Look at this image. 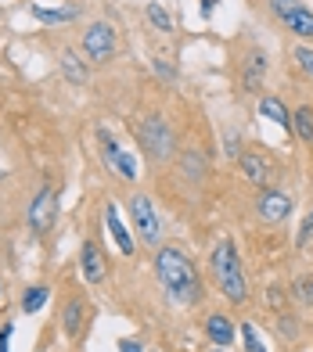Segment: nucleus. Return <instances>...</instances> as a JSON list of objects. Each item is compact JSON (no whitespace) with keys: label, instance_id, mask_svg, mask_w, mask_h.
Here are the masks:
<instances>
[{"label":"nucleus","instance_id":"1","mask_svg":"<svg viewBox=\"0 0 313 352\" xmlns=\"http://www.w3.org/2000/svg\"><path fill=\"white\" fill-rule=\"evenodd\" d=\"M155 277H159L162 292L173 302H180V306H195L202 298L198 270L180 248H159V255H155Z\"/></svg>","mask_w":313,"mask_h":352},{"label":"nucleus","instance_id":"2","mask_svg":"<svg viewBox=\"0 0 313 352\" xmlns=\"http://www.w3.org/2000/svg\"><path fill=\"white\" fill-rule=\"evenodd\" d=\"M213 277L216 287L230 298V302H245V277H241V263H238V252H234L230 241H220L213 248Z\"/></svg>","mask_w":313,"mask_h":352},{"label":"nucleus","instance_id":"3","mask_svg":"<svg viewBox=\"0 0 313 352\" xmlns=\"http://www.w3.org/2000/svg\"><path fill=\"white\" fill-rule=\"evenodd\" d=\"M133 133L151 158H169V151H173V130L166 126L162 116H144L133 126Z\"/></svg>","mask_w":313,"mask_h":352},{"label":"nucleus","instance_id":"4","mask_svg":"<svg viewBox=\"0 0 313 352\" xmlns=\"http://www.w3.org/2000/svg\"><path fill=\"white\" fill-rule=\"evenodd\" d=\"M130 216H133V227H137V234H140L144 245H159L162 241V223H159V212H155L151 198L133 195L130 198Z\"/></svg>","mask_w":313,"mask_h":352},{"label":"nucleus","instance_id":"5","mask_svg":"<svg viewBox=\"0 0 313 352\" xmlns=\"http://www.w3.org/2000/svg\"><path fill=\"white\" fill-rule=\"evenodd\" d=\"M270 8L281 22H285L288 33L295 36H313V11L303 4V0H270Z\"/></svg>","mask_w":313,"mask_h":352},{"label":"nucleus","instance_id":"6","mask_svg":"<svg viewBox=\"0 0 313 352\" xmlns=\"http://www.w3.org/2000/svg\"><path fill=\"white\" fill-rule=\"evenodd\" d=\"M116 47H119V40H116V29L108 25V22H94V25L87 29L83 54H87L90 61H108V58L116 54Z\"/></svg>","mask_w":313,"mask_h":352},{"label":"nucleus","instance_id":"7","mask_svg":"<svg viewBox=\"0 0 313 352\" xmlns=\"http://www.w3.org/2000/svg\"><path fill=\"white\" fill-rule=\"evenodd\" d=\"M25 219H29V230H33V234H47V230L54 227V219H58V195H54L51 187H43L40 195L33 198Z\"/></svg>","mask_w":313,"mask_h":352},{"label":"nucleus","instance_id":"8","mask_svg":"<svg viewBox=\"0 0 313 352\" xmlns=\"http://www.w3.org/2000/svg\"><path fill=\"white\" fill-rule=\"evenodd\" d=\"M101 155H105V166L112 169L116 176H122V180H137V158L127 148H119L108 133H101Z\"/></svg>","mask_w":313,"mask_h":352},{"label":"nucleus","instance_id":"9","mask_svg":"<svg viewBox=\"0 0 313 352\" xmlns=\"http://www.w3.org/2000/svg\"><path fill=\"white\" fill-rule=\"evenodd\" d=\"M238 166H241V173H245V180L256 184V187H267L274 176H277L274 162H270L263 151H245V155H238Z\"/></svg>","mask_w":313,"mask_h":352},{"label":"nucleus","instance_id":"10","mask_svg":"<svg viewBox=\"0 0 313 352\" xmlns=\"http://www.w3.org/2000/svg\"><path fill=\"white\" fill-rule=\"evenodd\" d=\"M256 212H259L263 223H281L292 212V198L285 195V190H263L259 201H256Z\"/></svg>","mask_w":313,"mask_h":352},{"label":"nucleus","instance_id":"11","mask_svg":"<svg viewBox=\"0 0 313 352\" xmlns=\"http://www.w3.org/2000/svg\"><path fill=\"white\" fill-rule=\"evenodd\" d=\"M80 274L87 284H101L108 274V263H105V252L98 248V241H83L80 248Z\"/></svg>","mask_w":313,"mask_h":352},{"label":"nucleus","instance_id":"12","mask_svg":"<svg viewBox=\"0 0 313 352\" xmlns=\"http://www.w3.org/2000/svg\"><path fill=\"white\" fill-rule=\"evenodd\" d=\"M105 227H108V234L116 237V248L122 255H133V237L127 234V223H122V216H119V209H116L112 201L105 205Z\"/></svg>","mask_w":313,"mask_h":352},{"label":"nucleus","instance_id":"13","mask_svg":"<svg viewBox=\"0 0 313 352\" xmlns=\"http://www.w3.org/2000/svg\"><path fill=\"white\" fill-rule=\"evenodd\" d=\"M206 334L213 338V345L230 349V342H234V324H230L224 313H213V316L206 320Z\"/></svg>","mask_w":313,"mask_h":352},{"label":"nucleus","instance_id":"14","mask_svg":"<svg viewBox=\"0 0 313 352\" xmlns=\"http://www.w3.org/2000/svg\"><path fill=\"white\" fill-rule=\"evenodd\" d=\"M33 14L40 22L47 25H61V22H72V19H80V8H51V4H33Z\"/></svg>","mask_w":313,"mask_h":352},{"label":"nucleus","instance_id":"15","mask_svg":"<svg viewBox=\"0 0 313 352\" xmlns=\"http://www.w3.org/2000/svg\"><path fill=\"white\" fill-rule=\"evenodd\" d=\"M259 116L270 119V122H277V126H285V130L292 126V111L281 104L277 98H263V101H259Z\"/></svg>","mask_w":313,"mask_h":352},{"label":"nucleus","instance_id":"16","mask_svg":"<svg viewBox=\"0 0 313 352\" xmlns=\"http://www.w3.org/2000/svg\"><path fill=\"white\" fill-rule=\"evenodd\" d=\"M61 72H65V79H69V83H76V87L87 83V65L80 61V54H76V51H61Z\"/></svg>","mask_w":313,"mask_h":352},{"label":"nucleus","instance_id":"17","mask_svg":"<svg viewBox=\"0 0 313 352\" xmlns=\"http://www.w3.org/2000/svg\"><path fill=\"white\" fill-rule=\"evenodd\" d=\"M263 72H267V61H263V54H252V58H248V65H245L241 87H245V90H259V83H263Z\"/></svg>","mask_w":313,"mask_h":352},{"label":"nucleus","instance_id":"18","mask_svg":"<svg viewBox=\"0 0 313 352\" xmlns=\"http://www.w3.org/2000/svg\"><path fill=\"white\" fill-rule=\"evenodd\" d=\"M292 126H295V137L303 144H313V108H299L292 116Z\"/></svg>","mask_w":313,"mask_h":352},{"label":"nucleus","instance_id":"19","mask_svg":"<svg viewBox=\"0 0 313 352\" xmlns=\"http://www.w3.org/2000/svg\"><path fill=\"white\" fill-rule=\"evenodd\" d=\"M65 334L69 338H76V334H80V324H83V298H72L69 306H65Z\"/></svg>","mask_w":313,"mask_h":352},{"label":"nucleus","instance_id":"20","mask_svg":"<svg viewBox=\"0 0 313 352\" xmlns=\"http://www.w3.org/2000/svg\"><path fill=\"white\" fill-rule=\"evenodd\" d=\"M148 19L155 29H162V33H173V14H169L162 4H148Z\"/></svg>","mask_w":313,"mask_h":352},{"label":"nucleus","instance_id":"21","mask_svg":"<svg viewBox=\"0 0 313 352\" xmlns=\"http://www.w3.org/2000/svg\"><path fill=\"white\" fill-rule=\"evenodd\" d=\"M43 302H47V287L36 284V287H29V292L22 295V309L25 313H36V309H43Z\"/></svg>","mask_w":313,"mask_h":352},{"label":"nucleus","instance_id":"22","mask_svg":"<svg viewBox=\"0 0 313 352\" xmlns=\"http://www.w3.org/2000/svg\"><path fill=\"white\" fill-rule=\"evenodd\" d=\"M241 338H245V352H267V349H263V342H259V334H256V327H252V324H245V327H241Z\"/></svg>","mask_w":313,"mask_h":352},{"label":"nucleus","instance_id":"23","mask_svg":"<svg viewBox=\"0 0 313 352\" xmlns=\"http://www.w3.org/2000/svg\"><path fill=\"white\" fill-rule=\"evenodd\" d=\"M295 61H299V69L313 79V51L310 47H295Z\"/></svg>","mask_w":313,"mask_h":352},{"label":"nucleus","instance_id":"24","mask_svg":"<svg viewBox=\"0 0 313 352\" xmlns=\"http://www.w3.org/2000/svg\"><path fill=\"white\" fill-rule=\"evenodd\" d=\"M299 302H306V306L313 302V277H303L299 280Z\"/></svg>","mask_w":313,"mask_h":352},{"label":"nucleus","instance_id":"25","mask_svg":"<svg viewBox=\"0 0 313 352\" xmlns=\"http://www.w3.org/2000/svg\"><path fill=\"white\" fill-rule=\"evenodd\" d=\"M119 352H140V342H133V338H122V342H119Z\"/></svg>","mask_w":313,"mask_h":352},{"label":"nucleus","instance_id":"26","mask_svg":"<svg viewBox=\"0 0 313 352\" xmlns=\"http://www.w3.org/2000/svg\"><path fill=\"white\" fill-rule=\"evenodd\" d=\"M310 234H313V216H310V219L303 223V234H299V245H306V241H310Z\"/></svg>","mask_w":313,"mask_h":352},{"label":"nucleus","instance_id":"27","mask_svg":"<svg viewBox=\"0 0 313 352\" xmlns=\"http://www.w3.org/2000/svg\"><path fill=\"white\" fill-rule=\"evenodd\" d=\"M8 342H11V327L0 331V352H8Z\"/></svg>","mask_w":313,"mask_h":352},{"label":"nucleus","instance_id":"28","mask_svg":"<svg viewBox=\"0 0 313 352\" xmlns=\"http://www.w3.org/2000/svg\"><path fill=\"white\" fill-rule=\"evenodd\" d=\"M202 8H206V14H213V8H216V0H202Z\"/></svg>","mask_w":313,"mask_h":352},{"label":"nucleus","instance_id":"29","mask_svg":"<svg viewBox=\"0 0 313 352\" xmlns=\"http://www.w3.org/2000/svg\"><path fill=\"white\" fill-rule=\"evenodd\" d=\"M0 176H4V169H0Z\"/></svg>","mask_w":313,"mask_h":352}]
</instances>
